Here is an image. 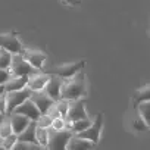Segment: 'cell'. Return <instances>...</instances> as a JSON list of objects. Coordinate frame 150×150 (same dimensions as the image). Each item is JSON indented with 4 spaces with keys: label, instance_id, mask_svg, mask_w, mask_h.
I'll return each instance as SVG.
<instances>
[{
    "label": "cell",
    "instance_id": "d6986e66",
    "mask_svg": "<svg viewBox=\"0 0 150 150\" xmlns=\"http://www.w3.org/2000/svg\"><path fill=\"white\" fill-rule=\"evenodd\" d=\"M134 100H135L137 103L150 100V84H147V86H144V87H140V88L135 91V94H134Z\"/></svg>",
    "mask_w": 150,
    "mask_h": 150
},
{
    "label": "cell",
    "instance_id": "5b68a950",
    "mask_svg": "<svg viewBox=\"0 0 150 150\" xmlns=\"http://www.w3.org/2000/svg\"><path fill=\"white\" fill-rule=\"evenodd\" d=\"M103 122H105L103 113H99V115L96 116V119L91 122V125H90L88 128H86L84 131L78 132V135L83 137V138H87V140H90V141H93V143H96V144H99L100 134H102V129H103Z\"/></svg>",
    "mask_w": 150,
    "mask_h": 150
},
{
    "label": "cell",
    "instance_id": "4316f807",
    "mask_svg": "<svg viewBox=\"0 0 150 150\" xmlns=\"http://www.w3.org/2000/svg\"><path fill=\"white\" fill-rule=\"evenodd\" d=\"M52 116L49 113H41L40 118L37 119V127H43V128H49L52 127Z\"/></svg>",
    "mask_w": 150,
    "mask_h": 150
},
{
    "label": "cell",
    "instance_id": "ba28073f",
    "mask_svg": "<svg viewBox=\"0 0 150 150\" xmlns=\"http://www.w3.org/2000/svg\"><path fill=\"white\" fill-rule=\"evenodd\" d=\"M63 81H65V80H63L62 77H59V75H56V74H54V75H50V78H49L46 87L43 88V91H44L47 96H50V97L56 102V100L60 99Z\"/></svg>",
    "mask_w": 150,
    "mask_h": 150
},
{
    "label": "cell",
    "instance_id": "6da1fadb",
    "mask_svg": "<svg viewBox=\"0 0 150 150\" xmlns=\"http://www.w3.org/2000/svg\"><path fill=\"white\" fill-rule=\"evenodd\" d=\"M86 72L80 71L77 75L68 78L63 81L62 86V93H60V99H66V100H77L81 99L87 94V80H86Z\"/></svg>",
    "mask_w": 150,
    "mask_h": 150
},
{
    "label": "cell",
    "instance_id": "e0dca14e",
    "mask_svg": "<svg viewBox=\"0 0 150 150\" xmlns=\"http://www.w3.org/2000/svg\"><path fill=\"white\" fill-rule=\"evenodd\" d=\"M28 84V77H11L6 83H5V91H16V90H22L25 88Z\"/></svg>",
    "mask_w": 150,
    "mask_h": 150
},
{
    "label": "cell",
    "instance_id": "836d02e7",
    "mask_svg": "<svg viewBox=\"0 0 150 150\" xmlns=\"http://www.w3.org/2000/svg\"><path fill=\"white\" fill-rule=\"evenodd\" d=\"M0 144H2V140H0Z\"/></svg>",
    "mask_w": 150,
    "mask_h": 150
},
{
    "label": "cell",
    "instance_id": "9c48e42d",
    "mask_svg": "<svg viewBox=\"0 0 150 150\" xmlns=\"http://www.w3.org/2000/svg\"><path fill=\"white\" fill-rule=\"evenodd\" d=\"M0 47H3L6 50H9L11 53H22L24 47H22V43L19 41V38L13 34V33H9V34H0Z\"/></svg>",
    "mask_w": 150,
    "mask_h": 150
},
{
    "label": "cell",
    "instance_id": "44dd1931",
    "mask_svg": "<svg viewBox=\"0 0 150 150\" xmlns=\"http://www.w3.org/2000/svg\"><path fill=\"white\" fill-rule=\"evenodd\" d=\"M35 137H37V143H38L41 147H47V141H49V129H47V128L37 127Z\"/></svg>",
    "mask_w": 150,
    "mask_h": 150
},
{
    "label": "cell",
    "instance_id": "52a82bcc",
    "mask_svg": "<svg viewBox=\"0 0 150 150\" xmlns=\"http://www.w3.org/2000/svg\"><path fill=\"white\" fill-rule=\"evenodd\" d=\"M66 118L71 119V121H78V119L88 118L87 112H86V100L83 97L77 99V100H69V109H68Z\"/></svg>",
    "mask_w": 150,
    "mask_h": 150
},
{
    "label": "cell",
    "instance_id": "7402d4cb",
    "mask_svg": "<svg viewBox=\"0 0 150 150\" xmlns=\"http://www.w3.org/2000/svg\"><path fill=\"white\" fill-rule=\"evenodd\" d=\"M90 125H91V121H90L88 118H84V119H78V121H74L71 131H72L74 134H78V132L84 131L86 128H88Z\"/></svg>",
    "mask_w": 150,
    "mask_h": 150
},
{
    "label": "cell",
    "instance_id": "4dcf8cb0",
    "mask_svg": "<svg viewBox=\"0 0 150 150\" xmlns=\"http://www.w3.org/2000/svg\"><path fill=\"white\" fill-rule=\"evenodd\" d=\"M63 3L69 5V6H75V5H80V0H62Z\"/></svg>",
    "mask_w": 150,
    "mask_h": 150
},
{
    "label": "cell",
    "instance_id": "30bf717a",
    "mask_svg": "<svg viewBox=\"0 0 150 150\" xmlns=\"http://www.w3.org/2000/svg\"><path fill=\"white\" fill-rule=\"evenodd\" d=\"M22 56L37 69V71H41L43 66H44V62L47 59V54L44 52H40V50H34V49H27V50H22Z\"/></svg>",
    "mask_w": 150,
    "mask_h": 150
},
{
    "label": "cell",
    "instance_id": "5bb4252c",
    "mask_svg": "<svg viewBox=\"0 0 150 150\" xmlns=\"http://www.w3.org/2000/svg\"><path fill=\"white\" fill-rule=\"evenodd\" d=\"M93 147H96V143H93L87 138H83L78 134H72V137L69 138L68 146H66L68 150H86V149H93Z\"/></svg>",
    "mask_w": 150,
    "mask_h": 150
},
{
    "label": "cell",
    "instance_id": "2e32d148",
    "mask_svg": "<svg viewBox=\"0 0 150 150\" xmlns=\"http://www.w3.org/2000/svg\"><path fill=\"white\" fill-rule=\"evenodd\" d=\"M35 131H37V121H31L27 128L18 134V140L19 141H28V143H34V144H38L37 143V137H35ZM40 146V144H38Z\"/></svg>",
    "mask_w": 150,
    "mask_h": 150
},
{
    "label": "cell",
    "instance_id": "9a60e30c",
    "mask_svg": "<svg viewBox=\"0 0 150 150\" xmlns=\"http://www.w3.org/2000/svg\"><path fill=\"white\" fill-rule=\"evenodd\" d=\"M8 116H9V121H11V125H12V129H13L15 134L22 132V131L27 128V125L31 122V119H30L28 116L22 115V113L12 112V113H9Z\"/></svg>",
    "mask_w": 150,
    "mask_h": 150
},
{
    "label": "cell",
    "instance_id": "ac0fdd59",
    "mask_svg": "<svg viewBox=\"0 0 150 150\" xmlns=\"http://www.w3.org/2000/svg\"><path fill=\"white\" fill-rule=\"evenodd\" d=\"M12 57H13V53H11L9 50L0 47V69H8L11 68V63H12Z\"/></svg>",
    "mask_w": 150,
    "mask_h": 150
},
{
    "label": "cell",
    "instance_id": "d4e9b609",
    "mask_svg": "<svg viewBox=\"0 0 150 150\" xmlns=\"http://www.w3.org/2000/svg\"><path fill=\"white\" fill-rule=\"evenodd\" d=\"M2 140V144H0V149H13V146L18 141V134L12 132L11 135L5 137V138H0Z\"/></svg>",
    "mask_w": 150,
    "mask_h": 150
},
{
    "label": "cell",
    "instance_id": "d6a6232c",
    "mask_svg": "<svg viewBox=\"0 0 150 150\" xmlns=\"http://www.w3.org/2000/svg\"><path fill=\"white\" fill-rule=\"evenodd\" d=\"M6 118V115H3V113H0V124H2L3 122V119Z\"/></svg>",
    "mask_w": 150,
    "mask_h": 150
},
{
    "label": "cell",
    "instance_id": "8fae6325",
    "mask_svg": "<svg viewBox=\"0 0 150 150\" xmlns=\"http://www.w3.org/2000/svg\"><path fill=\"white\" fill-rule=\"evenodd\" d=\"M13 112H16V113H22V115L28 116L31 121H37V119L40 118V115H41L40 109L37 108V105H35L31 99H27V100H25L24 103H21Z\"/></svg>",
    "mask_w": 150,
    "mask_h": 150
},
{
    "label": "cell",
    "instance_id": "7c38bea8",
    "mask_svg": "<svg viewBox=\"0 0 150 150\" xmlns=\"http://www.w3.org/2000/svg\"><path fill=\"white\" fill-rule=\"evenodd\" d=\"M30 99L37 105V108L40 109L41 113H47V110H49V109L52 108V105L54 103V100H53L50 96H47L43 90H40V91H33V94H31Z\"/></svg>",
    "mask_w": 150,
    "mask_h": 150
},
{
    "label": "cell",
    "instance_id": "484cf974",
    "mask_svg": "<svg viewBox=\"0 0 150 150\" xmlns=\"http://www.w3.org/2000/svg\"><path fill=\"white\" fill-rule=\"evenodd\" d=\"M54 105H56V108L59 109L60 115H62L63 118H66L68 109H69V100H66V99H59V100L54 102Z\"/></svg>",
    "mask_w": 150,
    "mask_h": 150
},
{
    "label": "cell",
    "instance_id": "f1b7e54d",
    "mask_svg": "<svg viewBox=\"0 0 150 150\" xmlns=\"http://www.w3.org/2000/svg\"><path fill=\"white\" fill-rule=\"evenodd\" d=\"M11 78V72L8 69H0V84H5Z\"/></svg>",
    "mask_w": 150,
    "mask_h": 150
},
{
    "label": "cell",
    "instance_id": "4fadbf2b",
    "mask_svg": "<svg viewBox=\"0 0 150 150\" xmlns=\"http://www.w3.org/2000/svg\"><path fill=\"white\" fill-rule=\"evenodd\" d=\"M50 78L49 74H40V72H34L31 75H28V87L33 90V91H40L46 87L47 81Z\"/></svg>",
    "mask_w": 150,
    "mask_h": 150
},
{
    "label": "cell",
    "instance_id": "277c9868",
    "mask_svg": "<svg viewBox=\"0 0 150 150\" xmlns=\"http://www.w3.org/2000/svg\"><path fill=\"white\" fill-rule=\"evenodd\" d=\"M31 94H33V90L28 86L25 88H22V90L5 93V96H6V115L12 113L21 103H24L27 99H30Z\"/></svg>",
    "mask_w": 150,
    "mask_h": 150
},
{
    "label": "cell",
    "instance_id": "ffe728a7",
    "mask_svg": "<svg viewBox=\"0 0 150 150\" xmlns=\"http://www.w3.org/2000/svg\"><path fill=\"white\" fill-rule=\"evenodd\" d=\"M137 110H138V113L141 115V118L147 122V125L150 127V100H147V102H140L138 106H137Z\"/></svg>",
    "mask_w": 150,
    "mask_h": 150
},
{
    "label": "cell",
    "instance_id": "8992f818",
    "mask_svg": "<svg viewBox=\"0 0 150 150\" xmlns=\"http://www.w3.org/2000/svg\"><path fill=\"white\" fill-rule=\"evenodd\" d=\"M86 66V62L84 60H78V62H71V63H63V65H59L56 69H54V74L62 77L63 80H68L74 75H77L80 71H83V68Z\"/></svg>",
    "mask_w": 150,
    "mask_h": 150
},
{
    "label": "cell",
    "instance_id": "83f0119b",
    "mask_svg": "<svg viewBox=\"0 0 150 150\" xmlns=\"http://www.w3.org/2000/svg\"><path fill=\"white\" fill-rule=\"evenodd\" d=\"M52 128L54 129H65V118L63 116H57L52 121Z\"/></svg>",
    "mask_w": 150,
    "mask_h": 150
},
{
    "label": "cell",
    "instance_id": "7a4b0ae2",
    "mask_svg": "<svg viewBox=\"0 0 150 150\" xmlns=\"http://www.w3.org/2000/svg\"><path fill=\"white\" fill-rule=\"evenodd\" d=\"M49 129V141H47V147L52 150H65L68 146L69 138L72 137V131L71 129H54L52 127L47 128Z\"/></svg>",
    "mask_w": 150,
    "mask_h": 150
},
{
    "label": "cell",
    "instance_id": "cb8c5ba5",
    "mask_svg": "<svg viewBox=\"0 0 150 150\" xmlns=\"http://www.w3.org/2000/svg\"><path fill=\"white\" fill-rule=\"evenodd\" d=\"M132 128H134L135 131H140V132H144V131H149V129H150V127H149L147 122L141 118L140 113H138V115L135 116V119L132 121Z\"/></svg>",
    "mask_w": 150,
    "mask_h": 150
},
{
    "label": "cell",
    "instance_id": "3957f363",
    "mask_svg": "<svg viewBox=\"0 0 150 150\" xmlns=\"http://www.w3.org/2000/svg\"><path fill=\"white\" fill-rule=\"evenodd\" d=\"M9 72H11V77H24V75L28 77V75L37 72V69L22 56V53H15L12 57Z\"/></svg>",
    "mask_w": 150,
    "mask_h": 150
},
{
    "label": "cell",
    "instance_id": "603a6c76",
    "mask_svg": "<svg viewBox=\"0 0 150 150\" xmlns=\"http://www.w3.org/2000/svg\"><path fill=\"white\" fill-rule=\"evenodd\" d=\"M12 132H13V129H12V125H11L9 116L6 115V118L3 119V122L0 124V138H5V137L11 135Z\"/></svg>",
    "mask_w": 150,
    "mask_h": 150
},
{
    "label": "cell",
    "instance_id": "1f68e13d",
    "mask_svg": "<svg viewBox=\"0 0 150 150\" xmlns=\"http://www.w3.org/2000/svg\"><path fill=\"white\" fill-rule=\"evenodd\" d=\"M5 84H0V94H5Z\"/></svg>",
    "mask_w": 150,
    "mask_h": 150
},
{
    "label": "cell",
    "instance_id": "f546056e",
    "mask_svg": "<svg viewBox=\"0 0 150 150\" xmlns=\"http://www.w3.org/2000/svg\"><path fill=\"white\" fill-rule=\"evenodd\" d=\"M0 113L6 115V96L0 94Z\"/></svg>",
    "mask_w": 150,
    "mask_h": 150
}]
</instances>
